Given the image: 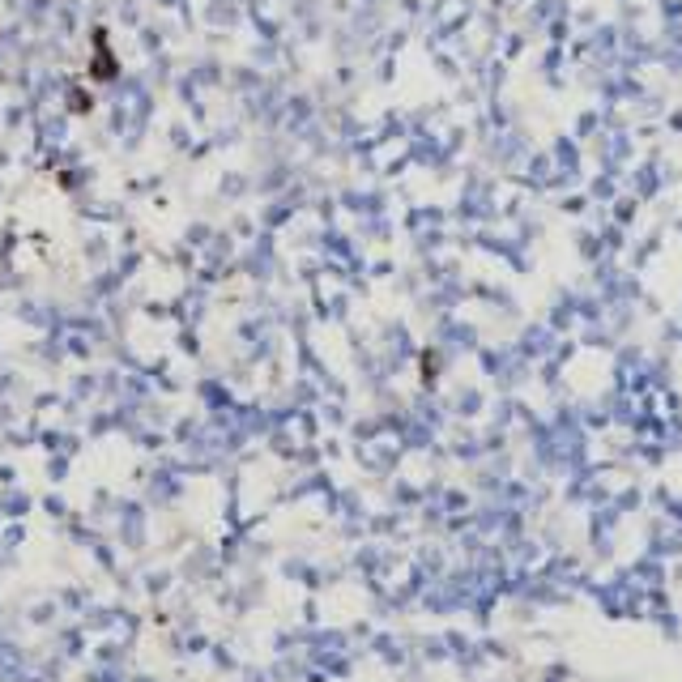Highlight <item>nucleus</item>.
<instances>
[{
	"label": "nucleus",
	"mask_w": 682,
	"mask_h": 682,
	"mask_svg": "<svg viewBox=\"0 0 682 682\" xmlns=\"http://www.w3.org/2000/svg\"><path fill=\"white\" fill-rule=\"evenodd\" d=\"M94 64H90V77L94 81H111L116 77V56L107 51V30H94Z\"/></svg>",
	"instance_id": "1"
}]
</instances>
